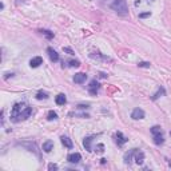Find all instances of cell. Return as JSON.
<instances>
[{"instance_id": "1", "label": "cell", "mask_w": 171, "mask_h": 171, "mask_svg": "<svg viewBox=\"0 0 171 171\" xmlns=\"http://www.w3.org/2000/svg\"><path fill=\"white\" fill-rule=\"evenodd\" d=\"M111 8L120 16H126L128 14V5H127V0H114L111 3Z\"/></svg>"}, {"instance_id": "2", "label": "cell", "mask_w": 171, "mask_h": 171, "mask_svg": "<svg viewBox=\"0 0 171 171\" xmlns=\"http://www.w3.org/2000/svg\"><path fill=\"white\" fill-rule=\"evenodd\" d=\"M67 160L70 162V163H74V164H78L80 160H82V155L79 154V152H74V154H70L67 157Z\"/></svg>"}, {"instance_id": "3", "label": "cell", "mask_w": 171, "mask_h": 171, "mask_svg": "<svg viewBox=\"0 0 171 171\" xmlns=\"http://www.w3.org/2000/svg\"><path fill=\"white\" fill-rule=\"evenodd\" d=\"M99 88H100V86H99V83L96 82V80H91V83H90L88 86V92L91 95H96L99 91Z\"/></svg>"}, {"instance_id": "4", "label": "cell", "mask_w": 171, "mask_h": 171, "mask_svg": "<svg viewBox=\"0 0 171 171\" xmlns=\"http://www.w3.org/2000/svg\"><path fill=\"white\" fill-rule=\"evenodd\" d=\"M144 111L142 110V108H135V110L132 111L131 112V118L132 119H135V120H139V119H143V118H144Z\"/></svg>"}, {"instance_id": "5", "label": "cell", "mask_w": 171, "mask_h": 171, "mask_svg": "<svg viewBox=\"0 0 171 171\" xmlns=\"http://www.w3.org/2000/svg\"><path fill=\"white\" fill-rule=\"evenodd\" d=\"M86 80H87V75L83 72H78V74H75V76H74V82L78 83V84H83Z\"/></svg>"}, {"instance_id": "6", "label": "cell", "mask_w": 171, "mask_h": 171, "mask_svg": "<svg viewBox=\"0 0 171 171\" xmlns=\"http://www.w3.org/2000/svg\"><path fill=\"white\" fill-rule=\"evenodd\" d=\"M47 52H48V56H49V59H51V62H54V63L59 62V54H58L56 51H55L54 48L48 47V48H47Z\"/></svg>"}, {"instance_id": "7", "label": "cell", "mask_w": 171, "mask_h": 171, "mask_svg": "<svg viewBox=\"0 0 171 171\" xmlns=\"http://www.w3.org/2000/svg\"><path fill=\"white\" fill-rule=\"evenodd\" d=\"M40 64H43V58L42 56H35L30 60V66L32 68H38Z\"/></svg>"}, {"instance_id": "8", "label": "cell", "mask_w": 171, "mask_h": 171, "mask_svg": "<svg viewBox=\"0 0 171 171\" xmlns=\"http://www.w3.org/2000/svg\"><path fill=\"white\" fill-rule=\"evenodd\" d=\"M127 141H128V139H127V138L123 135L122 132H119V131L116 132V144L119 146V147H122V146H123V144H124V143H126Z\"/></svg>"}, {"instance_id": "9", "label": "cell", "mask_w": 171, "mask_h": 171, "mask_svg": "<svg viewBox=\"0 0 171 171\" xmlns=\"http://www.w3.org/2000/svg\"><path fill=\"white\" fill-rule=\"evenodd\" d=\"M135 151H136V148H132V150H130L128 152H126V154H124V162H126L127 164L131 163L132 158L135 157Z\"/></svg>"}, {"instance_id": "10", "label": "cell", "mask_w": 171, "mask_h": 171, "mask_svg": "<svg viewBox=\"0 0 171 171\" xmlns=\"http://www.w3.org/2000/svg\"><path fill=\"white\" fill-rule=\"evenodd\" d=\"M92 139H94V136H87V138H84V141H83V146H84V148L87 151H92V147H91Z\"/></svg>"}, {"instance_id": "11", "label": "cell", "mask_w": 171, "mask_h": 171, "mask_svg": "<svg viewBox=\"0 0 171 171\" xmlns=\"http://www.w3.org/2000/svg\"><path fill=\"white\" fill-rule=\"evenodd\" d=\"M154 136V143L157 146H160V144H163V142H164V138H163V132H159V134H155V135H152Z\"/></svg>"}, {"instance_id": "12", "label": "cell", "mask_w": 171, "mask_h": 171, "mask_svg": "<svg viewBox=\"0 0 171 171\" xmlns=\"http://www.w3.org/2000/svg\"><path fill=\"white\" fill-rule=\"evenodd\" d=\"M52 150H54V142L52 141H47V142H44L43 143V151L44 152H51Z\"/></svg>"}, {"instance_id": "13", "label": "cell", "mask_w": 171, "mask_h": 171, "mask_svg": "<svg viewBox=\"0 0 171 171\" xmlns=\"http://www.w3.org/2000/svg\"><path fill=\"white\" fill-rule=\"evenodd\" d=\"M143 159H144V152L139 151L138 148H136V151H135V162L138 164H142L143 163Z\"/></svg>"}, {"instance_id": "14", "label": "cell", "mask_w": 171, "mask_h": 171, "mask_svg": "<svg viewBox=\"0 0 171 171\" xmlns=\"http://www.w3.org/2000/svg\"><path fill=\"white\" fill-rule=\"evenodd\" d=\"M55 102H56V104L58 106H64L67 103V98H66V95L64 94H59L56 98H55Z\"/></svg>"}, {"instance_id": "15", "label": "cell", "mask_w": 171, "mask_h": 171, "mask_svg": "<svg viewBox=\"0 0 171 171\" xmlns=\"http://www.w3.org/2000/svg\"><path fill=\"white\" fill-rule=\"evenodd\" d=\"M62 143H63V146L64 147H67V148H72L74 147V143H72V141H71L70 138H68V136H62Z\"/></svg>"}, {"instance_id": "16", "label": "cell", "mask_w": 171, "mask_h": 171, "mask_svg": "<svg viewBox=\"0 0 171 171\" xmlns=\"http://www.w3.org/2000/svg\"><path fill=\"white\" fill-rule=\"evenodd\" d=\"M164 94H166V91H164V88H163V87H159V88H158V91H157L154 95L151 96V99H152V100H157L158 98H160V96H163Z\"/></svg>"}, {"instance_id": "17", "label": "cell", "mask_w": 171, "mask_h": 171, "mask_svg": "<svg viewBox=\"0 0 171 171\" xmlns=\"http://www.w3.org/2000/svg\"><path fill=\"white\" fill-rule=\"evenodd\" d=\"M47 119H48V120H55V119H58V114L55 112V111H48Z\"/></svg>"}, {"instance_id": "18", "label": "cell", "mask_w": 171, "mask_h": 171, "mask_svg": "<svg viewBox=\"0 0 171 171\" xmlns=\"http://www.w3.org/2000/svg\"><path fill=\"white\" fill-rule=\"evenodd\" d=\"M36 99H39V100H42V99H48V94H47V92L40 91V92L36 94Z\"/></svg>"}, {"instance_id": "19", "label": "cell", "mask_w": 171, "mask_h": 171, "mask_svg": "<svg viewBox=\"0 0 171 171\" xmlns=\"http://www.w3.org/2000/svg\"><path fill=\"white\" fill-rule=\"evenodd\" d=\"M151 134L152 135H155V134H159V132H163L162 131V127L160 126H154V127H151Z\"/></svg>"}, {"instance_id": "20", "label": "cell", "mask_w": 171, "mask_h": 171, "mask_svg": "<svg viewBox=\"0 0 171 171\" xmlns=\"http://www.w3.org/2000/svg\"><path fill=\"white\" fill-rule=\"evenodd\" d=\"M68 66H70V67H79L80 62L79 60H70V62H68Z\"/></svg>"}, {"instance_id": "21", "label": "cell", "mask_w": 171, "mask_h": 171, "mask_svg": "<svg viewBox=\"0 0 171 171\" xmlns=\"http://www.w3.org/2000/svg\"><path fill=\"white\" fill-rule=\"evenodd\" d=\"M40 32H42L43 35H46V36H47L48 39H52V38H54V33H51V32H49V31H47V30H42V31H40Z\"/></svg>"}, {"instance_id": "22", "label": "cell", "mask_w": 171, "mask_h": 171, "mask_svg": "<svg viewBox=\"0 0 171 171\" xmlns=\"http://www.w3.org/2000/svg\"><path fill=\"white\" fill-rule=\"evenodd\" d=\"M103 148H104V146L103 144H98V146H96V152H99V154H102V152H103L104 150H103Z\"/></svg>"}, {"instance_id": "23", "label": "cell", "mask_w": 171, "mask_h": 171, "mask_svg": "<svg viewBox=\"0 0 171 171\" xmlns=\"http://www.w3.org/2000/svg\"><path fill=\"white\" fill-rule=\"evenodd\" d=\"M138 66L139 67H150L151 64L148 63V62H141V63H138Z\"/></svg>"}, {"instance_id": "24", "label": "cell", "mask_w": 171, "mask_h": 171, "mask_svg": "<svg viewBox=\"0 0 171 171\" xmlns=\"http://www.w3.org/2000/svg\"><path fill=\"white\" fill-rule=\"evenodd\" d=\"M48 170H58V166L55 163H49L48 164Z\"/></svg>"}, {"instance_id": "25", "label": "cell", "mask_w": 171, "mask_h": 171, "mask_svg": "<svg viewBox=\"0 0 171 171\" xmlns=\"http://www.w3.org/2000/svg\"><path fill=\"white\" fill-rule=\"evenodd\" d=\"M78 108H79V110H87V108H90V106L88 104H79V106H78Z\"/></svg>"}, {"instance_id": "26", "label": "cell", "mask_w": 171, "mask_h": 171, "mask_svg": "<svg viewBox=\"0 0 171 171\" xmlns=\"http://www.w3.org/2000/svg\"><path fill=\"white\" fill-rule=\"evenodd\" d=\"M64 49V51H66V52H68V54H70V55H74V54H75V52H74L72 51V49H71V48H68V47H66V48H63Z\"/></svg>"}, {"instance_id": "27", "label": "cell", "mask_w": 171, "mask_h": 171, "mask_svg": "<svg viewBox=\"0 0 171 171\" xmlns=\"http://www.w3.org/2000/svg\"><path fill=\"white\" fill-rule=\"evenodd\" d=\"M150 12H146V14H141V15H139V17H147V16H150Z\"/></svg>"}, {"instance_id": "28", "label": "cell", "mask_w": 171, "mask_h": 171, "mask_svg": "<svg viewBox=\"0 0 171 171\" xmlns=\"http://www.w3.org/2000/svg\"><path fill=\"white\" fill-rule=\"evenodd\" d=\"M170 136H171V131H170Z\"/></svg>"}]
</instances>
